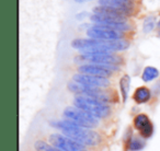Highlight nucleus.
<instances>
[{
  "label": "nucleus",
  "mask_w": 160,
  "mask_h": 151,
  "mask_svg": "<svg viewBox=\"0 0 160 151\" xmlns=\"http://www.w3.org/2000/svg\"><path fill=\"white\" fill-rule=\"evenodd\" d=\"M73 105L78 109L91 114L98 119L105 118L111 114V109L108 103H104L93 98H89V96L77 95L73 99Z\"/></svg>",
  "instance_id": "1"
},
{
  "label": "nucleus",
  "mask_w": 160,
  "mask_h": 151,
  "mask_svg": "<svg viewBox=\"0 0 160 151\" xmlns=\"http://www.w3.org/2000/svg\"><path fill=\"white\" fill-rule=\"evenodd\" d=\"M62 131L65 136L71 138L72 140L83 146H97L102 140L100 134L91 130L90 128H85V127H76V128L65 129Z\"/></svg>",
  "instance_id": "2"
},
{
  "label": "nucleus",
  "mask_w": 160,
  "mask_h": 151,
  "mask_svg": "<svg viewBox=\"0 0 160 151\" xmlns=\"http://www.w3.org/2000/svg\"><path fill=\"white\" fill-rule=\"evenodd\" d=\"M64 116L67 119L72 120L85 128H92V127L97 126L99 123V119L97 117L76 106L66 107L64 110Z\"/></svg>",
  "instance_id": "3"
},
{
  "label": "nucleus",
  "mask_w": 160,
  "mask_h": 151,
  "mask_svg": "<svg viewBox=\"0 0 160 151\" xmlns=\"http://www.w3.org/2000/svg\"><path fill=\"white\" fill-rule=\"evenodd\" d=\"M68 90L72 92V93L77 94V95L89 96V98L97 99V100L102 101L104 103L110 102V96L101 88L87 87V85H83L81 83L76 82L75 80H71L68 82Z\"/></svg>",
  "instance_id": "4"
},
{
  "label": "nucleus",
  "mask_w": 160,
  "mask_h": 151,
  "mask_svg": "<svg viewBox=\"0 0 160 151\" xmlns=\"http://www.w3.org/2000/svg\"><path fill=\"white\" fill-rule=\"evenodd\" d=\"M79 61H88L90 64L104 65V66H118L122 62V58L112 53H91L81 54L76 58Z\"/></svg>",
  "instance_id": "5"
},
{
  "label": "nucleus",
  "mask_w": 160,
  "mask_h": 151,
  "mask_svg": "<svg viewBox=\"0 0 160 151\" xmlns=\"http://www.w3.org/2000/svg\"><path fill=\"white\" fill-rule=\"evenodd\" d=\"M49 141L51 144L62 151H87L86 146L75 141L64 134H53L49 136Z\"/></svg>",
  "instance_id": "6"
},
{
  "label": "nucleus",
  "mask_w": 160,
  "mask_h": 151,
  "mask_svg": "<svg viewBox=\"0 0 160 151\" xmlns=\"http://www.w3.org/2000/svg\"><path fill=\"white\" fill-rule=\"evenodd\" d=\"M87 34L89 36V38H94V40H101V41L122 40L123 37L122 32L99 24H96L93 27H89L87 31Z\"/></svg>",
  "instance_id": "7"
},
{
  "label": "nucleus",
  "mask_w": 160,
  "mask_h": 151,
  "mask_svg": "<svg viewBox=\"0 0 160 151\" xmlns=\"http://www.w3.org/2000/svg\"><path fill=\"white\" fill-rule=\"evenodd\" d=\"M91 21L99 25H104L110 29L116 30V31L124 32L128 31L131 29V25L127 24L125 22L124 19H118L113 18V17H108V16H100V14H93L91 16Z\"/></svg>",
  "instance_id": "8"
},
{
  "label": "nucleus",
  "mask_w": 160,
  "mask_h": 151,
  "mask_svg": "<svg viewBox=\"0 0 160 151\" xmlns=\"http://www.w3.org/2000/svg\"><path fill=\"white\" fill-rule=\"evenodd\" d=\"M114 70H118V66H104V65H97V64H86L82 66H79L78 73L83 75H91L102 78H109L112 76Z\"/></svg>",
  "instance_id": "9"
},
{
  "label": "nucleus",
  "mask_w": 160,
  "mask_h": 151,
  "mask_svg": "<svg viewBox=\"0 0 160 151\" xmlns=\"http://www.w3.org/2000/svg\"><path fill=\"white\" fill-rule=\"evenodd\" d=\"M72 80H75L76 82L81 83L83 85L87 87H92V88H108L110 87V81L108 80V78H102V77H97V76H91V75H83V73H77L72 77Z\"/></svg>",
  "instance_id": "10"
},
{
  "label": "nucleus",
  "mask_w": 160,
  "mask_h": 151,
  "mask_svg": "<svg viewBox=\"0 0 160 151\" xmlns=\"http://www.w3.org/2000/svg\"><path fill=\"white\" fill-rule=\"evenodd\" d=\"M134 126L144 138H149L153 133L152 123L146 114H139L136 116L134 118Z\"/></svg>",
  "instance_id": "11"
},
{
  "label": "nucleus",
  "mask_w": 160,
  "mask_h": 151,
  "mask_svg": "<svg viewBox=\"0 0 160 151\" xmlns=\"http://www.w3.org/2000/svg\"><path fill=\"white\" fill-rule=\"evenodd\" d=\"M99 2H100V6L120 9L125 12H128L129 14L132 13L134 6L133 0H99Z\"/></svg>",
  "instance_id": "12"
},
{
  "label": "nucleus",
  "mask_w": 160,
  "mask_h": 151,
  "mask_svg": "<svg viewBox=\"0 0 160 151\" xmlns=\"http://www.w3.org/2000/svg\"><path fill=\"white\" fill-rule=\"evenodd\" d=\"M93 14H100V16H108V17H113V18L118 19H124L129 16L128 12H125L123 10L115 9V8L111 7H104V6H100V7L93 8Z\"/></svg>",
  "instance_id": "13"
},
{
  "label": "nucleus",
  "mask_w": 160,
  "mask_h": 151,
  "mask_svg": "<svg viewBox=\"0 0 160 151\" xmlns=\"http://www.w3.org/2000/svg\"><path fill=\"white\" fill-rule=\"evenodd\" d=\"M151 98V92L148 88L146 87H139L135 90L133 94V99L136 103L138 104H142V103H146L150 100Z\"/></svg>",
  "instance_id": "14"
},
{
  "label": "nucleus",
  "mask_w": 160,
  "mask_h": 151,
  "mask_svg": "<svg viewBox=\"0 0 160 151\" xmlns=\"http://www.w3.org/2000/svg\"><path fill=\"white\" fill-rule=\"evenodd\" d=\"M129 87H131V78H129L128 75H124L120 80L121 94H122V100L124 103H126L127 98H128Z\"/></svg>",
  "instance_id": "15"
},
{
  "label": "nucleus",
  "mask_w": 160,
  "mask_h": 151,
  "mask_svg": "<svg viewBox=\"0 0 160 151\" xmlns=\"http://www.w3.org/2000/svg\"><path fill=\"white\" fill-rule=\"evenodd\" d=\"M158 76H159V70L157 68H155V67L148 66L142 71V79L145 82H149V81H152L156 78H158Z\"/></svg>",
  "instance_id": "16"
},
{
  "label": "nucleus",
  "mask_w": 160,
  "mask_h": 151,
  "mask_svg": "<svg viewBox=\"0 0 160 151\" xmlns=\"http://www.w3.org/2000/svg\"><path fill=\"white\" fill-rule=\"evenodd\" d=\"M144 139L139 137H131L128 140V150L129 151H139L145 147Z\"/></svg>",
  "instance_id": "17"
},
{
  "label": "nucleus",
  "mask_w": 160,
  "mask_h": 151,
  "mask_svg": "<svg viewBox=\"0 0 160 151\" xmlns=\"http://www.w3.org/2000/svg\"><path fill=\"white\" fill-rule=\"evenodd\" d=\"M34 148L36 151H62L56 147H54L53 144H47L43 140H36L34 144Z\"/></svg>",
  "instance_id": "18"
},
{
  "label": "nucleus",
  "mask_w": 160,
  "mask_h": 151,
  "mask_svg": "<svg viewBox=\"0 0 160 151\" xmlns=\"http://www.w3.org/2000/svg\"><path fill=\"white\" fill-rule=\"evenodd\" d=\"M155 25H156L155 17H152V16L147 17L144 20V23H142V31H144L145 33H149V32H151L155 29Z\"/></svg>",
  "instance_id": "19"
},
{
  "label": "nucleus",
  "mask_w": 160,
  "mask_h": 151,
  "mask_svg": "<svg viewBox=\"0 0 160 151\" xmlns=\"http://www.w3.org/2000/svg\"><path fill=\"white\" fill-rule=\"evenodd\" d=\"M158 27H160V20L158 21Z\"/></svg>",
  "instance_id": "20"
},
{
  "label": "nucleus",
  "mask_w": 160,
  "mask_h": 151,
  "mask_svg": "<svg viewBox=\"0 0 160 151\" xmlns=\"http://www.w3.org/2000/svg\"><path fill=\"white\" fill-rule=\"evenodd\" d=\"M158 35H159V36H160V30H159V34H158Z\"/></svg>",
  "instance_id": "21"
}]
</instances>
